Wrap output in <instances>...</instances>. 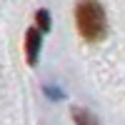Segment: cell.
I'll return each mask as SVG.
<instances>
[{
	"label": "cell",
	"instance_id": "1",
	"mask_svg": "<svg viewBox=\"0 0 125 125\" xmlns=\"http://www.w3.org/2000/svg\"><path fill=\"white\" fill-rule=\"evenodd\" d=\"M78 28L83 38L88 40H100L108 30V20H105V10L100 8L95 0H83L78 5Z\"/></svg>",
	"mask_w": 125,
	"mask_h": 125
},
{
	"label": "cell",
	"instance_id": "2",
	"mask_svg": "<svg viewBox=\"0 0 125 125\" xmlns=\"http://www.w3.org/2000/svg\"><path fill=\"white\" fill-rule=\"evenodd\" d=\"M40 30H28V62L30 65H35V60H38V50H40Z\"/></svg>",
	"mask_w": 125,
	"mask_h": 125
},
{
	"label": "cell",
	"instance_id": "3",
	"mask_svg": "<svg viewBox=\"0 0 125 125\" xmlns=\"http://www.w3.org/2000/svg\"><path fill=\"white\" fill-rule=\"evenodd\" d=\"M38 20H40V30H48V28H50V20H48V13H45V10H40V13H38Z\"/></svg>",
	"mask_w": 125,
	"mask_h": 125
}]
</instances>
